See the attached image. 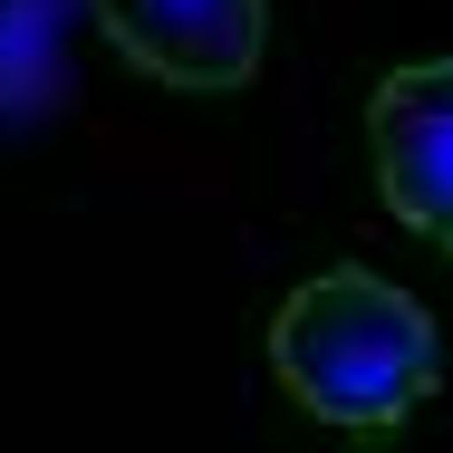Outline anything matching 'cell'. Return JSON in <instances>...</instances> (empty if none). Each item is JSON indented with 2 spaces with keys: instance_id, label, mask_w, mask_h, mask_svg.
<instances>
[{
  "instance_id": "7a4b0ae2",
  "label": "cell",
  "mask_w": 453,
  "mask_h": 453,
  "mask_svg": "<svg viewBox=\"0 0 453 453\" xmlns=\"http://www.w3.org/2000/svg\"><path fill=\"white\" fill-rule=\"evenodd\" d=\"M366 165L405 232L453 251V49L405 58L366 88Z\"/></svg>"
},
{
  "instance_id": "3957f363",
  "label": "cell",
  "mask_w": 453,
  "mask_h": 453,
  "mask_svg": "<svg viewBox=\"0 0 453 453\" xmlns=\"http://www.w3.org/2000/svg\"><path fill=\"white\" fill-rule=\"evenodd\" d=\"M106 49L135 78L165 88H251L261 49H271V0H96Z\"/></svg>"
},
{
  "instance_id": "6da1fadb",
  "label": "cell",
  "mask_w": 453,
  "mask_h": 453,
  "mask_svg": "<svg viewBox=\"0 0 453 453\" xmlns=\"http://www.w3.org/2000/svg\"><path fill=\"white\" fill-rule=\"evenodd\" d=\"M271 376L299 415L338 434H395L444 376V328L386 271L328 261L271 309Z\"/></svg>"
}]
</instances>
